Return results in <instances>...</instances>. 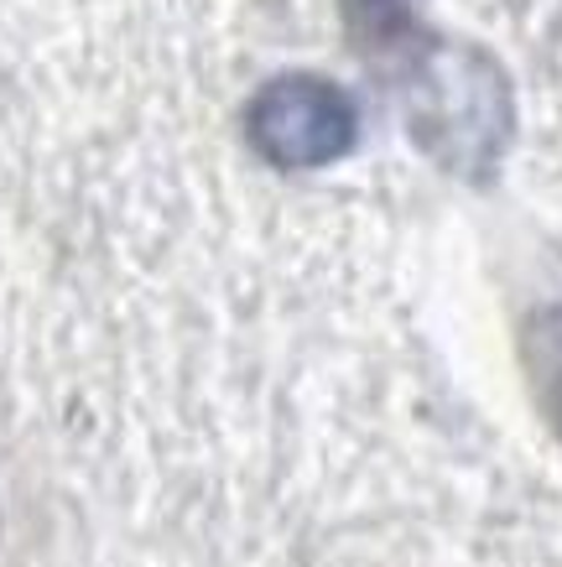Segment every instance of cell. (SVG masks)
<instances>
[{"instance_id":"cell-1","label":"cell","mask_w":562,"mask_h":567,"mask_svg":"<svg viewBox=\"0 0 562 567\" xmlns=\"http://www.w3.org/2000/svg\"><path fill=\"white\" fill-rule=\"evenodd\" d=\"M359 136V104L318 73H287L251 94L245 141L276 173H313L339 162Z\"/></svg>"},{"instance_id":"cell-3","label":"cell","mask_w":562,"mask_h":567,"mask_svg":"<svg viewBox=\"0 0 562 567\" xmlns=\"http://www.w3.org/2000/svg\"><path fill=\"white\" fill-rule=\"evenodd\" d=\"M527 360H531L537 395H542V412L552 416V427L562 432V308H546L531 318Z\"/></svg>"},{"instance_id":"cell-2","label":"cell","mask_w":562,"mask_h":567,"mask_svg":"<svg viewBox=\"0 0 562 567\" xmlns=\"http://www.w3.org/2000/svg\"><path fill=\"white\" fill-rule=\"evenodd\" d=\"M417 136L453 167H479L505 136V100L494 69L474 52H438L417 73Z\"/></svg>"}]
</instances>
